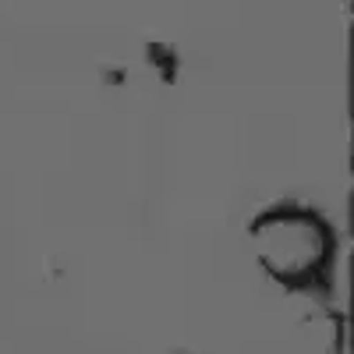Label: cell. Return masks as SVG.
I'll return each mask as SVG.
<instances>
[{
    "mask_svg": "<svg viewBox=\"0 0 354 354\" xmlns=\"http://www.w3.org/2000/svg\"><path fill=\"white\" fill-rule=\"evenodd\" d=\"M149 61L163 68V75H167V82L174 78V71H177V57H174V53H170L167 46H153V50H149Z\"/></svg>",
    "mask_w": 354,
    "mask_h": 354,
    "instance_id": "cell-2",
    "label": "cell"
},
{
    "mask_svg": "<svg viewBox=\"0 0 354 354\" xmlns=\"http://www.w3.org/2000/svg\"><path fill=\"white\" fill-rule=\"evenodd\" d=\"M259 262L287 287H312L330 270L333 234L305 205H273L252 227Z\"/></svg>",
    "mask_w": 354,
    "mask_h": 354,
    "instance_id": "cell-1",
    "label": "cell"
}]
</instances>
